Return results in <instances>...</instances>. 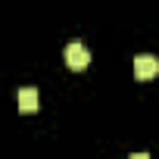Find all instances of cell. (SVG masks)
Here are the masks:
<instances>
[{"instance_id": "obj_1", "label": "cell", "mask_w": 159, "mask_h": 159, "mask_svg": "<svg viewBox=\"0 0 159 159\" xmlns=\"http://www.w3.org/2000/svg\"><path fill=\"white\" fill-rule=\"evenodd\" d=\"M66 66L69 69H75V72H81V69H88L91 66V50L81 44V41H72V44H66Z\"/></svg>"}, {"instance_id": "obj_2", "label": "cell", "mask_w": 159, "mask_h": 159, "mask_svg": "<svg viewBox=\"0 0 159 159\" xmlns=\"http://www.w3.org/2000/svg\"><path fill=\"white\" fill-rule=\"evenodd\" d=\"M159 75V59L156 56H134V78L137 81H153Z\"/></svg>"}, {"instance_id": "obj_3", "label": "cell", "mask_w": 159, "mask_h": 159, "mask_svg": "<svg viewBox=\"0 0 159 159\" xmlns=\"http://www.w3.org/2000/svg\"><path fill=\"white\" fill-rule=\"evenodd\" d=\"M16 100H19V112H38V106H41L34 88H22V91L16 94Z\"/></svg>"}, {"instance_id": "obj_4", "label": "cell", "mask_w": 159, "mask_h": 159, "mask_svg": "<svg viewBox=\"0 0 159 159\" xmlns=\"http://www.w3.org/2000/svg\"><path fill=\"white\" fill-rule=\"evenodd\" d=\"M128 159H150V153H134V156H128Z\"/></svg>"}]
</instances>
